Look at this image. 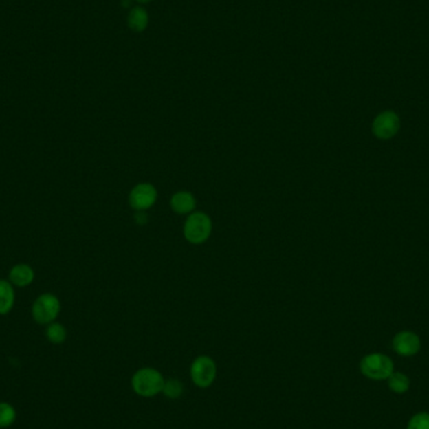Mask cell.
Listing matches in <instances>:
<instances>
[{"label":"cell","mask_w":429,"mask_h":429,"mask_svg":"<svg viewBox=\"0 0 429 429\" xmlns=\"http://www.w3.org/2000/svg\"><path fill=\"white\" fill-rule=\"evenodd\" d=\"M190 374H191V380L195 386L199 388H208L212 386V383L216 380L217 366L212 358L201 355L193 360Z\"/></svg>","instance_id":"277c9868"},{"label":"cell","mask_w":429,"mask_h":429,"mask_svg":"<svg viewBox=\"0 0 429 429\" xmlns=\"http://www.w3.org/2000/svg\"><path fill=\"white\" fill-rule=\"evenodd\" d=\"M131 384L135 393L144 398H151L162 393L165 378L157 369L142 368L133 374Z\"/></svg>","instance_id":"6da1fadb"},{"label":"cell","mask_w":429,"mask_h":429,"mask_svg":"<svg viewBox=\"0 0 429 429\" xmlns=\"http://www.w3.org/2000/svg\"><path fill=\"white\" fill-rule=\"evenodd\" d=\"M360 372L369 380H388L394 372L393 360L380 353L368 354L360 360Z\"/></svg>","instance_id":"3957f363"},{"label":"cell","mask_w":429,"mask_h":429,"mask_svg":"<svg viewBox=\"0 0 429 429\" xmlns=\"http://www.w3.org/2000/svg\"><path fill=\"white\" fill-rule=\"evenodd\" d=\"M394 351L401 357H413L421 351V338L410 330L397 333L392 342Z\"/></svg>","instance_id":"ba28073f"},{"label":"cell","mask_w":429,"mask_h":429,"mask_svg":"<svg viewBox=\"0 0 429 429\" xmlns=\"http://www.w3.org/2000/svg\"><path fill=\"white\" fill-rule=\"evenodd\" d=\"M172 211L179 214H192L196 208V199L188 191H179L172 195L170 200Z\"/></svg>","instance_id":"9c48e42d"},{"label":"cell","mask_w":429,"mask_h":429,"mask_svg":"<svg viewBox=\"0 0 429 429\" xmlns=\"http://www.w3.org/2000/svg\"><path fill=\"white\" fill-rule=\"evenodd\" d=\"M45 336H47V339L50 340V343L62 344L67 338V330L60 324H50V327L47 328Z\"/></svg>","instance_id":"2e32d148"},{"label":"cell","mask_w":429,"mask_h":429,"mask_svg":"<svg viewBox=\"0 0 429 429\" xmlns=\"http://www.w3.org/2000/svg\"><path fill=\"white\" fill-rule=\"evenodd\" d=\"M14 304V292L12 285L6 281L0 280V314L9 313Z\"/></svg>","instance_id":"7c38bea8"},{"label":"cell","mask_w":429,"mask_h":429,"mask_svg":"<svg viewBox=\"0 0 429 429\" xmlns=\"http://www.w3.org/2000/svg\"><path fill=\"white\" fill-rule=\"evenodd\" d=\"M157 201V190L151 184H138L129 192V205L137 211H147Z\"/></svg>","instance_id":"52a82bcc"},{"label":"cell","mask_w":429,"mask_h":429,"mask_svg":"<svg viewBox=\"0 0 429 429\" xmlns=\"http://www.w3.org/2000/svg\"><path fill=\"white\" fill-rule=\"evenodd\" d=\"M59 310L60 304L57 298L52 294H44L33 305V318L39 324H50L57 318Z\"/></svg>","instance_id":"8992f818"},{"label":"cell","mask_w":429,"mask_h":429,"mask_svg":"<svg viewBox=\"0 0 429 429\" xmlns=\"http://www.w3.org/2000/svg\"><path fill=\"white\" fill-rule=\"evenodd\" d=\"M212 232V221L210 216L201 211H193L192 214L187 216L184 235L190 243L201 245L208 241V237Z\"/></svg>","instance_id":"7a4b0ae2"},{"label":"cell","mask_w":429,"mask_h":429,"mask_svg":"<svg viewBox=\"0 0 429 429\" xmlns=\"http://www.w3.org/2000/svg\"><path fill=\"white\" fill-rule=\"evenodd\" d=\"M401 129V118L394 111H384L374 118L372 132L378 140H390Z\"/></svg>","instance_id":"5b68a950"},{"label":"cell","mask_w":429,"mask_h":429,"mask_svg":"<svg viewBox=\"0 0 429 429\" xmlns=\"http://www.w3.org/2000/svg\"><path fill=\"white\" fill-rule=\"evenodd\" d=\"M407 429H429V413L421 412L410 418Z\"/></svg>","instance_id":"e0dca14e"},{"label":"cell","mask_w":429,"mask_h":429,"mask_svg":"<svg viewBox=\"0 0 429 429\" xmlns=\"http://www.w3.org/2000/svg\"><path fill=\"white\" fill-rule=\"evenodd\" d=\"M162 393L165 394V397L168 399H179L184 394V384L179 380H165Z\"/></svg>","instance_id":"9a60e30c"},{"label":"cell","mask_w":429,"mask_h":429,"mask_svg":"<svg viewBox=\"0 0 429 429\" xmlns=\"http://www.w3.org/2000/svg\"><path fill=\"white\" fill-rule=\"evenodd\" d=\"M127 22L129 29H132L133 32H143L148 25V14L143 8H133L129 12Z\"/></svg>","instance_id":"8fae6325"},{"label":"cell","mask_w":429,"mask_h":429,"mask_svg":"<svg viewBox=\"0 0 429 429\" xmlns=\"http://www.w3.org/2000/svg\"><path fill=\"white\" fill-rule=\"evenodd\" d=\"M138 3H150L152 0H136Z\"/></svg>","instance_id":"ac0fdd59"},{"label":"cell","mask_w":429,"mask_h":429,"mask_svg":"<svg viewBox=\"0 0 429 429\" xmlns=\"http://www.w3.org/2000/svg\"><path fill=\"white\" fill-rule=\"evenodd\" d=\"M386 380H388V386L390 388V390L394 393L404 394L409 390L410 380L403 373L393 372Z\"/></svg>","instance_id":"4fadbf2b"},{"label":"cell","mask_w":429,"mask_h":429,"mask_svg":"<svg viewBox=\"0 0 429 429\" xmlns=\"http://www.w3.org/2000/svg\"><path fill=\"white\" fill-rule=\"evenodd\" d=\"M16 419L14 407L7 402H0V428L10 427Z\"/></svg>","instance_id":"5bb4252c"},{"label":"cell","mask_w":429,"mask_h":429,"mask_svg":"<svg viewBox=\"0 0 429 429\" xmlns=\"http://www.w3.org/2000/svg\"><path fill=\"white\" fill-rule=\"evenodd\" d=\"M34 279V272L28 265H16L10 272V280L16 286H27Z\"/></svg>","instance_id":"30bf717a"}]
</instances>
